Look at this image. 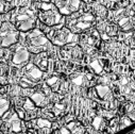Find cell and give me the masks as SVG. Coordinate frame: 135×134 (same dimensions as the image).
Listing matches in <instances>:
<instances>
[{
  "mask_svg": "<svg viewBox=\"0 0 135 134\" xmlns=\"http://www.w3.org/2000/svg\"><path fill=\"white\" fill-rule=\"evenodd\" d=\"M9 109H10V102L7 99L0 97V117H2L3 114L7 111H9Z\"/></svg>",
  "mask_w": 135,
  "mask_h": 134,
  "instance_id": "cell-24",
  "label": "cell"
},
{
  "mask_svg": "<svg viewBox=\"0 0 135 134\" xmlns=\"http://www.w3.org/2000/svg\"><path fill=\"white\" fill-rule=\"evenodd\" d=\"M10 76V68L7 64H0V83L7 84Z\"/></svg>",
  "mask_w": 135,
  "mask_h": 134,
  "instance_id": "cell-21",
  "label": "cell"
},
{
  "mask_svg": "<svg viewBox=\"0 0 135 134\" xmlns=\"http://www.w3.org/2000/svg\"><path fill=\"white\" fill-rule=\"evenodd\" d=\"M23 46L29 52H33L35 54L44 52L46 49L51 47L49 40L40 29H33L26 33L23 36Z\"/></svg>",
  "mask_w": 135,
  "mask_h": 134,
  "instance_id": "cell-2",
  "label": "cell"
},
{
  "mask_svg": "<svg viewBox=\"0 0 135 134\" xmlns=\"http://www.w3.org/2000/svg\"><path fill=\"white\" fill-rule=\"evenodd\" d=\"M19 37V33L16 28L9 22L2 23L0 26V46L11 47L16 44Z\"/></svg>",
  "mask_w": 135,
  "mask_h": 134,
  "instance_id": "cell-6",
  "label": "cell"
},
{
  "mask_svg": "<svg viewBox=\"0 0 135 134\" xmlns=\"http://www.w3.org/2000/svg\"><path fill=\"white\" fill-rule=\"evenodd\" d=\"M36 12L28 7L18 8L13 11L11 22L17 31L29 32L36 25Z\"/></svg>",
  "mask_w": 135,
  "mask_h": 134,
  "instance_id": "cell-1",
  "label": "cell"
},
{
  "mask_svg": "<svg viewBox=\"0 0 135 134\" xmlns=\"http://www.w3.org/2000/svg\"><path fill=\"white\" fill-rule=\"evenodd\" d=\"M98 30L101 32V34H105L108 35L110 39L111 36H114V35H117L118 34V29L117 27L112 23V22H102L98 26Z\"/></svg>",
  "mask_w": 135,
  "mask_h": 134,
  "instance_id": "cell-14",
  "label": "cell"
},
{
  "mask_svg": "<svg viewBox=\"0 0 135 134\" xmlns=\"http://www.w3.org/2000/svg\"><path fill=\"white\" fill-rule=\"evenodd\" d=\"M60 54L62 55V58L66 60H73V61H80L83 58V51L76 43L63 46V49L61 50Z\"/></svg>",
  "mask_w": 135,
  "mask_h": 134,
  "instance_id": "cell-8",
  "label": "cell"
},
{
  "mask_svg": "<svg viewBox=\"0 0 135 134\" xmlns=\"http://www.w3.org/2000/svg\"><path fill=\"white\" fill-rule=\"evenodd\" d=\"M81 43L84 47L95 48L100 43V34L97 30H87L81 36Z\"/></svg>",
  "mask_w": 135,
  "mask_h": 134,
  "instance_id": "cell-11",
  "label": "cell"
},
{
  "mask_svg": "<svg viewBox=\"0 0 135 134\" xmlns=\"http://www.w3.org/2000/svg\"><path fill=\"white\" fill-rule=\"evenodd\" d=\"M30 99L32 100V102L36 107H40V108H44L48 104V98L43 93H40V92L33 93L30 96Z\"/></svg>",
  "mask_w": 135,
  "mask_h": 134,
  "instance_id": "cell-15",
  "label": "cell"
},
{
  "mask_svg": "<svg viewBox=\"0 0 135 134\" xmlns=\"http://www.w3.org/2000/svg\"><path fill=\"white\" fill-rule=\"evenodd\" d=\"M90 94H94V99L96 100L100 99L105 102H111L113 100V93L108 85H97Z\"/></svg>",
  "mask_w": 135,
  "mask_h": 134,
  "instance_id": "cell-12",
  "label": "cell"
},
{
  "mask_svg": "<svg viewBox=\"0 0 135 134\" xmlns=\"http://www.w3.org/2000/svg\"><path fill=\"white\" fill-rule=\"evenodd\" d=\"M96 23V18L90 13H73L66 20V26L71 33H80L90 30Z\"/></svg>",
  "mask_w": 135,
  "mask_h": 134,
  "instance_id": "cell-3",
  "label": "cell"
},
{
  "mask_svg": "<svg viewBox=\"0 0 135 134\" xmlns=\"http://www.w3.org/2000/svg\"><path fill=\"white\" fill-rule=\"evenodd\" d=\"M32 126L36 129H44V128H50L52 127V123L45 118H37V119H32L31 121Z\"/></svg>",
  "mask_w": 135,
  "mask_h": 134,
  "instance_id": "cell-19",
  "label": "cell"
},
{
  "mask_svg": "<svg viewBox=\"0 0 135 134\" xmlns=\"http://www.w3.org/2000/svg\"><path fill=\"white\" fill-rule=\"evenodd\" d=\"M34 64L40 70H42L43 73L48 70L49 68V58H48V53L46 51L37 53L34 56Z\"/></svg>",
  "mask_w": 135,
  "mask_h": 134,
  "instance_id": "cell-13",
  "label": "cell"
},
{
  "mask_svg": "<svg viewBox=\"0 0 135 134\" xmlns=\"http://www.w3.org/2000/svg\"><path fill=\"white\" fill-rule=\"evenodd\" d=\"M38 18L40 20L46 25L47 27H55L59 26V23L62 20V16L59 13L56 8H53L49 11H40L38 12Z\"/></svg>",
  "mask_w": 135,
  "mask_h": 134,
  "instance_id": "cell-7",
  "label": "cell"
},
{
  "mask_svg": "<svg viewBox=\"0 0 135 134\" xmlns=\"http://www.w3.org/2000/svg\"><path fill=\"white\" fill-rule=\"evenodd\" d=\"M30 60V52L22 45H13L9 52V63L15 68H21L26 66Z\"/></svg>",
  "mask_w": 135,
  "mask_h": 134,
  "instance_id": "cell-5",
  "label": "cell"
},
{
  "mask_svg": "<svg viewBox=\"0 0 135 134\" xmlns=\"http://www.w3.org/2000/svg\"><path fill=\"white\" fill-rule=\"evenodd\" d=\"M61 134H70L69 131L67 130V128H62L61 129Z\"/></svg>",
  "mask_w": 135,
  "mask_h": 134,
  "instance_id": "cell-29",
  "label": "cell"
},
{
  "mask_svg": "<svg viewBox=\"0 0 135 134\" xmlns=\"http://www.w3.org/2000/svg\"><path fill=\"white\" fill-rule=\"evenodd\" d=\"M64 110H65V106L63 103H55L53 108V113L55 115H60Z\"/></svg>",
  "mask_w": 135,
  "mask_h": 134,
  "instance_id": "cell-26",
  "label": "cell"
},
{
  "mask_svg": "<svg viewBox=\"0 0 135 134\" xmlns=\"http://www.w3.org/2000/svg\"><path fill=\"white\" fill-rule=\"evenodd\" d=\"M46 84L50 87V89H51L52 92H57V90L61 88L62 82H61L60 77L53 76V77H50L49 79L46 80Z\"/></svg>",
  "mask_w": 135,
  "mask_h": 134,
  "instance_id": "cell-17",
  "label": "cell"
},
{
  "mask_svg": "<svg viewBox=\"0 0 135 134\" xmlns=\"http://www.w3.org/2000/svg\"><path fill=\"white\" fill-rule=\"evenodd\" d=\"M23 78H26L27 80H29L30 82H32L33 84H37L44 77V73L42 70H40L37 67L33 64V63H30V64H27L25 67H23Z\"/></svg>",
  "mask_w": 135,
  "mask_h": 134,
  "instance_id": "cell-9",
  "label": "cell"
},
{
  "mask_svg": "<svg viewBox=\"0 0 135 134\" xmlns=\"http://www.w3.org/2000/svg\"><path fill=\"white\" fill-rule=\"evenodd\" d=\"M88 64H89V67L94 70L95 74H97V75H102V74L104 73L102 66H101V64H100V62H99V59H93Z\"/></svg>",
  "mask_w": 135,
  "mask_h": 134,
  "instance_id": "cell-22",
  "label": "cell"
},
{
  "mask_svg": "<svg viewBox=\"0 0 135 134\" xmlns=\"http://www.w3.org/2000/svg\"><path fill=\"white\" fill-rule=\"evenodd\" d=\"M93 127H94L96 130H98V131L104 129V127H105V121H104V119H103L102 117H100V116L95 117L94 120H93Z\"/></svg>",
  "mask_w": 135,
  "mask_h": 134,
  "instance_id": "cell-23",
  "label": "cell"
},
{
  "mask_svg": "<svg viewBox=\"0 0 135 134\" xmlns=\"http://www.w3.org/2000/svg\"><path fill=\"white\" fill-rule=\"evenodd\" d=\"M121 121L123 122V127H126V126H130V125L132 123V121H130L128 117H122V118H121Z\"/></svg>",
  "mask_w": 135,
  "mask_h": 134,
  "instance_id": "cell-28",
  "label": "cell"
},
{
  "mask_svg": "<svg viewBox=\"0 0 135 134\" xmlns=\"http://www.w3.org/2000/svg\"><path fill=\"white\" fill-rule=\"evenodd\" d=\"M67 130L70 131L71 134H84V128L82 125H80L79 122L76 121H71L66 126Z\"/></svg>",
  "mask_w": 135,
  "mask_h": 134,
  "instance_id": "cell-20",
  "label": "cell"
},
{
  "mask_svg": "<svg viewBox=\"0 0 135 134\" xmlns=\"http://www.w3.org/2000/svg\"><path fill=\"white\" fill-rule=\"evenodd\" d=\"M88 81L89 80L87 79V76L83 75V74H77L71 77V82L78 86H85V85H87Z\"/></svg>",
  "mask_w": 135,
  "mask_h": 134,
  "instance_id": "cell-18",
  "label": "cell"
},
{
  "mask_svg": "<svg viewBox=\"0 0 135 134\" xmlns=\"http://www.w3.org/2000/svg\"><path fill=\"white\" fill-rule=\"evenodd\" d=\"M53 8H55V6L53 3H48V2H43V3H41L38 6L40 11H43V12L44 11H49V10H51Z\"/></svg>",
  "mask_w": 135,
  "mask_h": 134,
  "instance_id": "cell-25",
  "label": "cell"
},
{
  "mask_svg": "<svg viewBox=\"0 0 135 134\" xmlns=\"http://www.w3.org/2000/svg\"><path fill=\"white\" fill-rule=\"evenodd\" d=\"M117 21L120 30L123 32H128L129 30L133 29V17L131 16H122Z\"/></svg>",
  "mask_w": 135,
  "mask_h": 134,
  "instance_id": "cell-16",
  "label": "cell"
},
{
  "mask_svg": "<svg viewBox=\"0 0 135 134\" xmlns=\"http://www.w3.org/2000/svg\"><path fill=\"white\" fill-rule=\"evenodd\" d=\"M95 11H96V14H98V15L101 16V17H103V16L105 15V13H107L105 8H104V7H101V6H97L96 9H95Z\"/></svg>",
  "mask_w": 135,
  "mask_h": 134,
  "instance_id": "cell-27",
  "label": "cell"
},
{
  "mask_svg": "<svg viewBox=\"0 0 135 134\" xmlns=\"http://www.w3.org/2000/svg\"><path fill=\"white\" fill-rule=\"evenodd\" d=\"M54 4L61 15H71L73 13L78 12L81 2L78 0H73V1L68 0V1H55Z\"/></svg>",
  "mask_w": 135,
  "mask_h": 134,
  "instance_id": "cell-10",
  "label": "cell"
},
{
  "mask_svg": "<svg viewBox=\"0 0 135 134\" xmlns=\"http://www.w3.org/2000/svg\"><path fill=\"white\" fill-rule=\"evenodd\" d=\"M48 40L51 41L52 44L56 45V46H65L68 44H73L76 43V41L78 40V36L74 33H71L67 28H60V29H55L52 27V29L50 31L47 32V36Z\"/></svg>",
  "mask_w": 135,
  "mask_h": 134,
  "instance_id": "cell-4",
  "label": "cell"
}]
</instances>
